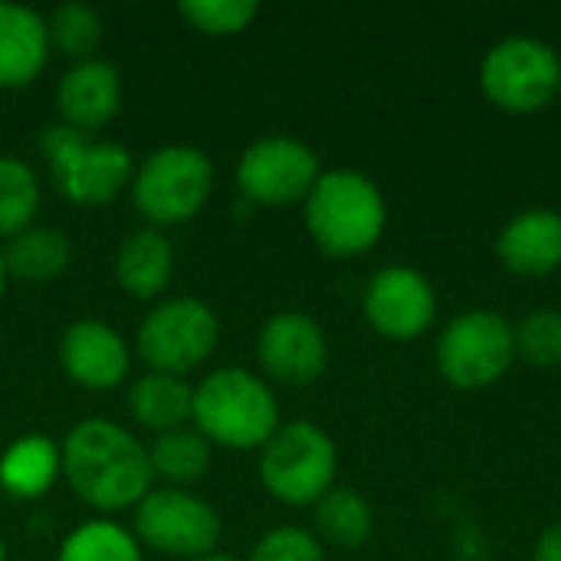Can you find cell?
Returning <instances> with one entry per match:
<instances>
[{"instance_id":"cell-18","label":"cell","mask_w":561,"mask_h":561,"mask_svg":"<svg viewBox=\"0 0 561 561\" xmlns=\"http://www.w3.org/2000/svg\"><path fill=\"white\" fill-rule=\"evenodd\" d=\"M174 279V247L164 230L141 227L125 233L115 250V283L125 296L138 302L164 299Z\"/></svg>"},{"instance_id":"cell-12","label":"cell","mask_w":561,"mask_h":561,"mask_svg":"<svg viewBox=\"0 0 561 561\" xmlns=\"http://www.w3.org/2000/svg\"><path fill=\"white\" fill-rule=\"evenodd\" d=\"M437 289L417 266L391 263L368 276L362 289V316L375 335L388 342H417L437 322Z\"/></svg>"},{"instance_id":"cell-4","label":"cell","mask_w":561,"mask_h":561,"mask_svg":"<svg viewBox=\"0 0 561 561\" xmlns=\"http://www.w3.org/2000/svg\"><path fill=\"white\" fill-rule=\"evenodd\" d=\"M39 154L56 191L76 207L112 204L122 191L131 187L135 178V161L125 145L82 135L62 122L39 131Z\"/></svg>"},{"instance_id":"cell-28","label":"cell","mask_w":561,"mask_h":561,"mask_svg":"<svg viewBox=\"0 0 561 561\" xmlns=\"http://www.w3.org/2000/svg\"><path fill=\"white\" fill-rule=\"evenodd\" d=\"M178 16L201 36H237L253 26L260 7L253 0H184Z\"/></svg>"},{"instance_id":"cell-21","label":"cell","mask_w":561,"mask_h":561,"mask_svg":"<svg viewBox=\"0 0 561 561\" xmlns=\"http://www.w3.org/2000/svg\"><path fill=\"white\" fill-rule=\"evenodd\" d=\"M7 276L16 283H53L66 273L72 260V243L59 227H39L16 233L13 240L0 243Z\"/></svg>"},{"instance_id":"cell-31","label":"cell","mask_w":561,"mask_h":561,"mask_svg":"<svg viewBox=\"0 0 561 561\" xmlns=\"http://www.w3.org/2000/svg\"><path fill=\"white\" fill-rule=\"evenodd\" d=\"M7 283H10V276H7V263H3V250H0V302L7 296Z\"/></svg>"},{"instance_id":"cell-14","label":"cell","mask_w":561,"mask_h":561,"mask_svg":"<svg viewBox=\"0 0 561 561\" xmlns=\"http://www.w3.org/2000/svg\"><path fill=\"white\" fill-rule=\"evenodd\" d=\"M59 368L82 391H115L131 375V348L115 325L76 319L59 335Z\"/></svg>"},{"instance_id":"cell-9","label":"cell","mask_w":561,"mask_h":561,"mask_svg":"<svg viewBox=\"0 0 561 561\" xmlns=\"http://www.w3.org/2000/svg\"><path fill=\"white\" fill-rule=\"evenodd\" d=\"M434 362L450 388L483 391L516 362L513 322L496 309H467L437 332Z\"/></svg>"},{"instance_id":"cell-23","label":"cell","mask_w":561,"mask_h":561,"mask_svg":"<svg viewBox=\"0 0 561 561\" xmlns=\"http://www.w3.org/2000/svg\"><path fill=\"white\" fill-rule=\"evenodd\" d=\"M148 460H151L154 480H161L164 486L191 490L210 470L214 447L204 434H197L191 424H184V427L154 434V444L148 447Z\"/></svg>"},{"instance_id":"cell-16","label":"cell","mask_w":561,"mask_h":561,"mask_svg":"<svg viewBox=\"0 0 561 561\" xmlns=\"http://www.w3.org/2000/svg\"><path fill=\"white\" fill-rule=\"evenodd\" d=\"M496 260L506 273L542 279L561 270V214L552 207H526L496 233Z\"/></svg>"},{"instance_id":"cell-33","label":"cell","mask_w":561,"mask_h":561,"mask_svg":"<svg viewBox=\"0 0 561 561\" xmlns=\"http://www.w3.org/2000/svg\"><path fill=\"white\" fill-rule=\"evenodd\" d=\"M0 561H7V542H3V536H0Z\"/></svg>"},{"instance_id":"cell-24","label":"cell","mask_w":561,"mask_h":561,"mask_svg":"<svg viewBox=\"0 0 561 561\" xmlns=\"http://www.w3.org/2000/svg\"><path fill=\"white\" fill-rule=\"evenodd\" d=\"M56 561H145V552L128 526L95 516L66 533Z\"/></svg>"},{"instance_id":"cell-26","label":"cell","mask_w":561,"mask_h":561,"mask_svg":"<svg viewBox=\"0 0 561 561\" xmlns=\"http://www.w3.org/2000/svg\"><path fill=\"white\" fill-rule=\"evenodd\" d=\"M46 30H49V46L53 53L66 56L69 62L95 59L102 39H105V20L92 3L82 0H66L56 3L53 13H46Z\"/></svg>"},{"instance_id":"cell-13","label":"cell","mask_w":561,"mask_h":561,"mask_svg":"<svg viewBox=\"0 0 561 561\" xmlns=\"http://www.w3.org/2000/svg\"><path fill=\"white\" fill-rule=\"evenodd\" d=\"M256 362L266 381L286 388H306L329 368L325 329L299 309L273 312L256 335Z\"/></svg>"},{"instance_id":"cell-1","label":"cell","mask_w":561,"mask_h":561,"mask_svg":"<svg viewBox=\"0 0 561 561\" xmlns=\"http://www.w3.org/2000/svg\"><path fill=\"white\" fill-rule=\"evenodd\" d=\"M59 447L66 486L99 516L135 510L154 490L148 447L118 421L85 417Z\"/></svg>"},{"instance_id":"cell-17","label":"cell","mask_w":561,"mask_h":561,"mask_svg":"<svg viewBox=\"0 0 561 561\" xmlns=\"http://www.w3.org/2000/svg\"><path fill=\"white\" fill-rule=\"evenodd\" d=\"M49 56L46 16L33 7L0 0V89L16 92L33 85L49 66Z\"/></svg>"},{"instance_id":"cell-6","label":"cell","mask_w":561,"mask_h":561,"mask_svg":"<svg viewBox=\"0 0 561 561\" xmlns=\"http://www.w3.org/2000/svg\"><path fill=\"white\" fill-rule=\"evenodd\" d=\"M128 191L148 227H178L207 207L214 194V164L197 145H161L135 164Z\"/></svg>"},{"instance_id":"cell-22","label":"cell","mask_w":561,"mask_h":561,"mask_svg":"<svg viewBox=\"0 0 561 561\" xmlns=\"http://www.w3.org/2000/svg\"><path fill=\"white\" fill-rule=\"evenodd\" d=\"M312 533L322 546L355 552L375 536V510L371 503L352 486H332L312 506Z\"/></svg>"},{"instance_id":"cell-7","label":"cell","mask_w":561,"mask_h":561,"mask_svg":"<svg viewBox=\"0 0 561 561\" xmlns=\"http://www.w3.org/2000/svg\"><path fill=\"white\" fill-rule=\"evenodd\" d=\"M480 92L506 115H536L559 102L561 56L539 36H503L480 59Z\"/></svg>"},{"instance_id":"cell-27","label":"cell","mask_w":561,"mask_h":561,"mask_svg":"<svg viewBox=\"0 0 561 561\" xmlns=\"http://www.w3.org/2000/svg\"><path fill=\"white\" fill-rule=\"evenodd\" d=\"M513 339H516V362H526L529 368L539 371L561 368V309L556 306L529 309L513 325Z\"/></svg>"},{"instance_id":"cell-2","label":"cell","mask_w":561,"mask_h":561,"mask_svg":"<svg viewBox=\"0 0 561 561\" xmlns=\"http://www.w3.org/2000/svg\"><path fill=\"white\" fill-rule=\"evenodd\" d=\"M302 224L322 256L355 260L381 243L388 230V201L365 171L332 168L319 174L302 201Z\"/></svg>"},{"instance_id":"cell-19","label":"cell","mask_w":561,"mask_h":561,"mask_svg":"<svg viewBox=\"0 0 561 561\" xmlns=\"http://www.w3.org/2000/svg\"><path fill=\"white\" fill-rule=\"evenodd\" d=\"M62 480V447L49 434H20L0 454V493L30 503Z\"/></svg>"},{"instance_id":"cell-5","label":"cell","mask_w":561,"mask_h":561,"mask_svg":"<svg viewBox=\"0 0 561 561\" xmlns=\"http://www.w3.org/2000/svg\"><path fill=\"white\" fill-rule=\"evenodd\" d=\"M263 490L293 510H312L339 477V447L312 421H283L263 444L260 460Z\"/></svg>"},{"instance_id":"cell-29","label":"cell","mask_w":561,"mask_h":561,"mask_svg":"<svg viewBox=\"0 0 561 561\" xmlns=\"http://www.w3.org/2000/svg\"><path fill=\"white\" fill-rule=\"evenodd\" d=\"M247 561H325V546L312 529L276 526L256 539Z\"/></svg>"},{"instance_id":"cell-20","label":"cell","mask_w":561,"mask_h":561,"mask_svg":"<svg viewBox=\"0 0 561 561\" xmlns=\"http://www.w3.org/2000/svg\"><path fill=\"white\" fill-rule=\"evenodd\" d=\"M125 404H128V414L135 424H141L154 434H164V431L191 424L194 385L178 375L145 371L128 385Z\"/></svg>"},{"instance_id":"cell-3","label":"cell","mask_w":561,"mask_h":561,"mask_svg":"<svg viewBox=\"0 0 561 561\" xmlns=\"http://www.w3.org/2000/svg\"><path fill=\"white\" fill-rule=\"evenodd\" d=\"M283 424L273 385L250 368H214L194 385L191 427L224 450H263Z\"/></svg>"},{"instance_id":"cell-10","label":"cell","mask_w":561,"mask_h":561,"mask_svg":"<svg viewBox=\"0 0 561 561\" xmlns=\"http://www.w3.org/2000/svg\"><path fill=\"white\" fill-rule=\"evenodd\" d=\"M131 533L141 549L161 552L168 559L194 561L217 552L224 523L204 496L178 486H154L135 506Z\"/></svg>"},{"instance_id":"cell-30","label":"cell","mask_w":561,"mask_h":561,"mask_svg":"<svg viewBox=\"0 0 561 561\" xmlns=\"http://www.w3.org/2000/svg\"><path fill=\"white\" fill-rule=\"evenodd\" d=\"M533 561H561V519L549 523L539 533V539L533 546Z\"/></svg>"},{"instance_id":"cell-11","label":"cell","mask_w":561,"mask_h":561,"mask_svg":"<svg viewBox=\"0 0 561 561\" xmlns=\"http://www.w3.org/2000/svg\"><path fill=\"white\" fill-rule=\"evenodd\" d=\"M319 174L322 164L312 145L293 135H263L240 151L233 181L253 207L279 210L302 204Z\"/></svg>"},{"instance_id":"cell-25","label":"cell","mask_w":561,"mask_h":561,"mask_svg":"<svg viewBox=\"0 0 561 561\" xmlns=\"http://www.w3.org/2000/svg\"><path fill=\"white\" fill-rule=\"evenodd\" d=\"M39 207L43 187L36 171L16 154H0V243L30 230Z\"/></svg>"},{"instance_id":"cell-8","label":"cell","mask_w":561,"mask_h":561,"mask_svg":"<svg viewBox=\"0 0 561 561\" xmlns=\"http://www.w3.org/2000/svg\"><path fill=\"white\" fill-rule=\"evenodd\" d=\"M217 342L220 319L197 296L158 299L135 332V352L148 365V371L178 378H187L191 371L204 368L217 352Z\"/></svg>"},{"instance_id":"cell-32","label":"cell","mask_w":561,"mask_h":561,"mask_svg":"<svg viewBox=\"0 0 561 561\" xmlns=\"http://www.w3.org/2000/svg\"><path fill=\"white\" fill-rule=\"evenodd\" d=\"M194 561H237L233 556H220V552H214V556H204V559H194Z\"/></svg>"},{"instance_id":"cell-15","label":"cell","mask_w":561,"mask_h":561,"mask_svg":"<svg viewBox=\"0 0 561 561\" xmlns=\"http://www.w3.org/2000/svg\"><path fill=\"white\" fill-rule=\"evenodd\" d=\"M56 112L62 125L82 135H99L108 128L122 112L118 69L102 56L72 62L56 82Z\"/></svg>"},{"instance_id":"cell-34","label":"cell","mask_w":561,"mask_h":561,"mask_svg":"<svg viewBox=\"0 0 561 561\" xmlns=\"http://www.w3.org/2000/svg\"><path fill=\"white\" fill-rule=\"evenodd\" d=\"M559 102H561V92H559Z\"/></svg>"}]
</instances>
